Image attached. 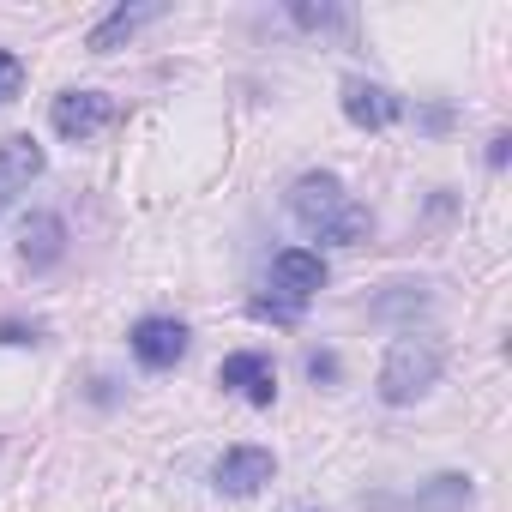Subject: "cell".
<instances>
[{"label":"cell","mask_w":512,"mask_h":512,"mask_svg":"<svg viewBox=\"0 0 512 512\" xmlns=\"http://www.w3.org/2000/svg\"><path fill=\"white\" fill-rule=\"evenodd\" d=\"M43 332L37 326H19V320H0V344H37Z\"/></svg>","instance_id":"obj_15"},{"label":"cell","mask_w":512,"mask_h":512,"mask_svg":"<svg viewBox=\"0 0 512 512\" xmlns=\"http://www.w3.org/2000/svg\"><path fill=\"white\" fill-rule=\"evenodd\" d=\"M217 386H223V392H241L253 410H272V398H278V368H272V356H260V350H235V356H223Z\"/></svg>","instance_id":"obj_8"},{"label":"cell","mask_w":512,"mask_h":512,"mask_svg":"<svg viewBox=\"0 0 512 512\" xmlns=\"http://www.w3.org/2000/svg\"><path fill=\"white\" fill-rule=\"evenodd\" d=\"M506 151H512V139L494 133V139H488V169H506Z\"/></svg>","instance_id":"obj_16"},{"label":"cell","mask_w":512,"mask_h":512,"mask_svg":"<svg viewBox=\"0 0 512 512\" xmlns=\"http://www.w3.org/2000/svg\"><path fill=\"white\" fill-rule=\"evenodd\" d=\"M19 253H25L31 272L61 266V253H67V223H61L55 211H31V223H25V235H19Z\"/></svg>","instance_id":"obj_12"},{"label":"cell","mask_w":512,"mask_h":512,"mask_svg":"<svg viewBox=\"0 0 512 512\" xmlns=\"http://www.w3.org/2000/svg\"><path fill=\"white\" fill-rule=\"evenodd\" d=\"M133 356H139V368H151V374H169L181 356H187V344H193V332L181 326V320H169V314H145L139 326H133Z\"/></svg>","instance_id":"obj_6"},{"label":"cell","mask_w":512,"mask_h":512,"mask_svg":"<svg viewBox=\"0 0 512 512\" xmlns=\"http://www.w3.org/2000/svg\"><path fill=\"white\" fill-rule=\"evenodd\" d=\"M440 368H446L440 338H416V332L392 338V350H386V362H380V404L404 410V404L428 398V392L440 386Z\"/></svg>","instance_id":"obj_2"},{"label":"cell","mask_w":512,"mask_h":512,"mask_svg":"<svg viewBox=\"0 0 512 512\" xmlns=\"http://www.w3.org/2000/svg\"><path fill=\"white\" fill-rule=\"evenodd\" d=\"M290 19L314 37H332V31H350V13L344 7H308V0H290Z\"/></svg>","instance_id":"obj_13"},{"label":"cell","mask_w":512,"mask_h":512,"mask_svg":"<svg viewBox=\"0 0 512 512\" xmlns=\"http://www.w3.org/2000/svg\"><path fill=\"white\" fill-rule=\"evenodd\" d=\"M290 217H296L314 241H332V247H356V241H368V229H374L368 205H356L350 187H344L332 169H308V175L290 187Z\"/></svg>","instance_id":"obj_1"},{"label":"cell","mask_w":512,"mask_h":512,"mask_svg":"<svg viewBox=\"0 0 512 512\" xmlns=\"http://www.w3.org/2000/svg\"><path fill=\"white\" fill-rule=\"evenodd\" d=\"M308 374L314 380H338V356H308Z\"/></svg>","instance_id":"obj_17"},{"label":"cell","mask_w":512,"mask_h":512,"mask_svg":"<svg viewBox=\"0 0 512 512\" xmlns=\"http://www.w3.org/2000/svg\"><path fill=\"white\" fill-rule=\"evenodd\" d=\"M320 290H326V260H320L314 247H284L278 260H272V296L253 302V314L290 326V320H302V308H308Z\"/></svg>","instance_id":"obj_3"},{"label":"cell","mask_w":512,"mask_h":512,"mask_svg":"<svg viewBox=\"0 0 512 512\" xmlns=\"http://www.w3.org/2000/svg\"><path fill=\"white\" fill-rule=\"evenodd\" d=\"M470 500H476V482L464 470H440L404 500H374V512H470Z\"/></svg>","instance_id":"obj_7"},{"label":"cell","mask_w":512,"mask_h":512,"mask_svg":"<svg viewBox=\"0 0 512 512\" xmlns=\"http://www.w3.org/2000/svg\"><path fill=\"white\" fill-rule=\"evenodd\" d=\"M109 121H115V97H103V91H61V97L49 103V127H55L67 145L97 139Z\"/></svg>","instance_id":"obj_4"},{"label":"cell","mask_w":512,"mask_h":512,"mask_svg":"<svg viewBox=\"0 0 512 512\" xmlns=\"http://www.w3.org/2000/svg\"><path fill=\"white\" fill-rule=\"evenodd\" d=\"M163 19V0H133V7H115L109 19H97V31H91V55H109V49H121V43H133L145 25H157Z\"/></svg>","instance_id":"obj_11"},{"label":"cell","mask_w":512,"mask_h":512,"mask_svg":"<svg viewBox=\"0 0 512 512\" xmlns=\"http://www.w3.org/2000/svg\"><path fill=\"white\" fill-rule=\"evenodd\" d=\"M19 91H25V61L13 49H0V103H13Z\"/></svg>","instance_id":"obj_14"},{"label":"cell","mask_w":512,"mask_h":512,"mask_svg":"<svg viewBox=\"0 0 512 512\" xmlns=\"http://www.w3.org/2000/svg\"><path fill=\"white\" fill-rule=\"evenodd\" d=\"M49 169L43 145L31 133H13V139H0V211H7L19 193H31V181Z\"/></svg>","instance_id":"obj_9"},{"label":"cell","mask_w":512,"mask_h":512,"mask_svg":"<svg viewBox=\"0 0 512 512\" xmlns=\"http://www.w3.org/2000/svg\"><path fill=\"white\" fill-rule=\"evenodd\" d=\"M344 115L356 127H368V133H380V127L404 121V97L386 91V85H374V79H344Z\"/></svg>","instance_id":"obj_10"},{"label":"cell","mask_w":512,"mask_h":512,"mask_svg":"<svg viewBox=\"0 0 512 512\" xmlns=\"http://www.w3.org/2000/svg\"><path fill=\"white\" fill-rule=\"evenodd\" d=\"M272 476H278V458H272L266 446H229V452L211 464V488H217V494H235V500L260 494Z\"/></svg>","instance_id":"obj_5"}]
</instances>
